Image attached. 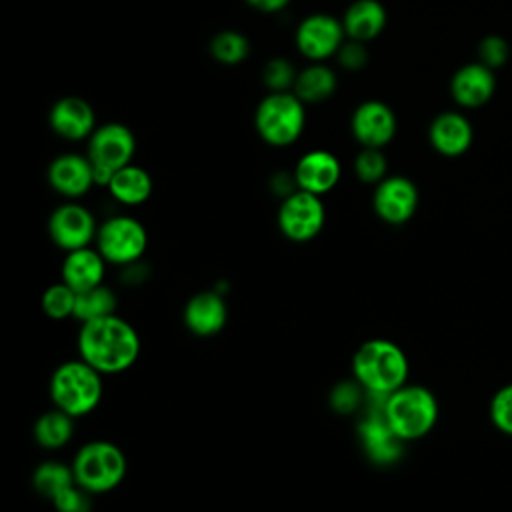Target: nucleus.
<instances>
[{"label":"nucleus","instance_id":"nucleus-20","mask_svg":"<svg viewBox=\"0 0 512 512\" xmlns=\"http://www.w3.org/2000/svg\"><path fill=\"white\" fill-rule=\"evenodd\" d=\"M228 308L218 292H198L184 308V324L196 336H214L226 324Z\"/></svg>","mask_w":512,"mask_h":512},{"label":"nucleus","instance_id":"nucleus-8","mask_svg":"<svg viewBox=\"0 0 512 512\" xmlns=\"http://www.w3.org/2000/svg\"><path fill=\"white\" fill-rule=\"evenodd\" d=\"M146 246V228L130 216L108 218L96 232V250L110 264H132L146 252Z\"/></svg>","mask_w":512,"mask_h":512},{"label":"nucleus","instance_id":"nucleus-31","mask_svg":"<svg viewBox=\"0 0 512 512\" xmlns=\"http://www.w3.org/2000/svg\"><path fill=\"white\" fill-rule=\"evenodd\" d=\"M510 58V46L508 42L498 36V34H490V36H484L478 44V62H482L484 66L492 68L494 72L502 66H506Z\"/></svg>","mask_w":512,"mask_h":512},{"label":"nucleus","instance_id":"nucleus-22","mask_svg":"<svg viewBox=\"0 0 512 512\" xmlns=\"http://www.w3.org/2000/svg\"><path fill=\"white\" fill-rule=\"evenodd\" d=\"M342 26L352 40H372L386 26V8L378 0H356L344 12Z\"/></svg>","mask_w":512,"mask_h":512},{"label":"nucleus","instance_id":"nucleus-25","mask_svg":"<svg viewBox=\"0 0 512 512\" xmlns=\"http://www.w3.org/2000/svg\"><path fill=\"white\" fill-rule=\"evenodd\" d=\"M70 414L62 410H50L44 412L36 422H34V438L42 448L56 450L62 448L64 444L70 442L74 434V424H72Z\"/></svg>","mask_w":512,"mask_h":512},{"label":"nucleus","instance_id":"nucleus-33","mask_svg":"<svg viewBox=\"0 0 512 512\" xmlns=\"http://www.w3.org/2000/svg\"><path fill=\"white\" fill-rule=\"evenodd\" d=\"M490 418L500 432L512 436V384L494 394L490 402Z\"/></svg>","mask_w":512,"mask_h":512},{"label":"nucleus","instance_id":"nucleus-29","mask_svg":"<svg viewBox=\"0 0 512 512\" xmlns=\"http://www.w3.org/2000/svg\"><path fill=\"white\" fill-rule=\"evenodd\" d=\"M76 306V290H72L66 282L52 284L42 294V310L48 318L64 320L74 316Z\"/></svg>","mask_w":512,"mask_h":512},{"label":"nucleus","instance_id":"nucleus-9","mask_svg":"<svg viewBox=\"0 0 512 512\" xmlns=\"http://www.w3.org/2000/svg\"><path fill=\"white\" fill-rule=\"evenodd\" d=\"M324 220L326 210L320 196L300 188L288 194L278 210L280 232L294 242H308L318 236Z\"/></svg>","mask_w":512,"mask_h":512},{"label":"nucleus","instance_id":"nucleus-26","mask_svg":"<svg viewBox=\"0 0 512 512\" xmlns=\"http://www.w3.org/2000/svg\"><path fill=\"white\" fill-rule=\"evenodd\" d=\"M116 310V296L110 288H106L104 284L84 290V292H76V306H74V316L76 320L90 322L96 318H104L114 314Z\"/></svg>","mask_w":512,"mask_h":512},{"label":"nucleus","instance_id":"nucleus-32","mask_svg":"<svg viewBox=\"0 0 512 512\" xmlns=\"http://www.w3.org/2000/svg\"><path fill=\"white\" fill-rule=\"evenodd\" d=\"M264 84L272 92H286L296 82V72L284 58H274L264 66Z\"/></svg>","mask_w":512,"mask_h":512},{"label":"nucleus","instance_id":"nucleus-12","mask_svg":"<svg viewBox=\"0 0 512 512\" xmlns=\"http://www.w3.org/2000/svg\"><path fill=\"white\" fill-rule=\"evenodd\" d=\"M418 208V190L404 176H388L376 184L374 212L388 224L408 222Z\"/></svg>","mask_w":512,"mask_h":512},{"label":"nucleus","instance_id":"nucleus-3","mask_svg":"<svg viewBox=\"0 0 512 512\" xmlns=\"http://www.w3.org/2000/svg\"><path fill=\"white\" fill-rule=\"evenodd\" d=\"M100 374L82 358L60 364L50 376V398L54 406L74 418L90 414L102 398Z\"/></svg>","mask_w":512,"mask_h":512},{"label":"nucleus","instance_id":"nucleus-4","mask_svg":"<svg viewBox=\"0 0 512 512\" xmlns=\"http://www.w3.org/2000/svg\"><path fill=\"white\" fill-rule=\"evenodd\" d=\"M382 412L398 438L416 440L432 430L438 418L434 394L424 386H402L384 396Z\"/></svg>","mask_w":512,"mask_h":512},{"label":"nucleus","instance_id":"nucleus-15","mask_svg":"<svg viewBox=\"0 0 512 512\" xmlns=\"http://www.w3.org/2000/svg\"><path fill=\"white\" fill-rule=\"evenodd\" d=\"M496 92V72L482 62L460 66L450 80V94L462 108H480Z\"/></svg>","mask_w":512,"mask_h":512},{"label":"nucleus","instance_id":"nucleus-7","mask_svg":"<svg viewBox=\"0 0 512 512\" xmlns=\"http://www.w3.org/2000/svg\"><path fill=\"white\" fill-rule=\"evenodd\" d=\"M134 150L136 140L128 126L118 122L98 126L92 132L88 144V158L94 170V184L108 188L114 172L132 162Z\"/></svg>","mask_w":512,"mask_h":512},{"label":"nucleus","instance_id":"nucleus-23","mask_svg":"<svg viewBox=\"0 0 512 512\" xmlns=\"http://www.w3.org/2000/svg\"><path fill=\"white\" fill-rule=\"evenodd\" d=\"M108 190L120 204L138 206L150 198L152 178L144 168L128 164L114 172Z\"/></svg>","mask_w":512,"mask_h":512},{"label":"nucleus","instance_id":"nucleus-35","mask_svg":"<svg viewBox=\"0 0 512 512\" xmlns=\"http://www.w3.org/2000/svg\"><path fill=\"white\" fill-rule=\"evenodd\" d=\"M84 488H80L78 484L62 490L56 498H52L54 508L58 512H90V500Z\"/></svg>","mask_w":512,"mask_h":512},{"label":"nucleus","instance_id":"nucleus-24","mask_svg":"<svg viewBox=\"0 0 512 512\" xmlns=\"http://www.w3.org/2000/svg\"><path fill=\"white\" fill-rule=\"evenodd\" d=\"M336 90V74L324 64H310L296 74L294 94L302 102L328 100Z\"/></svg>","mask_w":512,"mask_h":512},{"label":"nucleus","instance_id":"nucleus-17","mask_svg":"<svg viewBox=\"0 0 512 512\" xmlns=\"http://www.w3.org/2000/svg\"><path fill=\"white\" fill-rule=\"evenodd\" d=\"M428 140L432 148L448 158L462 156L474 140V130L470 120L454 110L440 112L428 128Z\"/></svg>","mask_w":512,"mask_h":512},{"label":"nucleus","instance_id":"nucleus-5","mask_svg":"<svg viewBox=\"0 0 512 512\" xmlns=\"http://www.w3.org/2000/svg\"><path fill=\"white\" fill-rule=\"evenodd\" d=\"M124 452L108 440H92L84 444L72 462L74 480L90 494L114 490L126 476Z\"/></svg>","mask_w":512,"mask_h":512},{"label":"nucleus","instance_id":"nucleus-16","mask_svg":"<svg viewBox=\"0 0 512 512\" xmlns=\"http://www.w3.org/2000/svg\"><path fill=\"white\" fill-rule=\"evenodd\" d=\"M342 168L334 154L326 150L306 152L294 168V184L300 190L322 196L330 192L340 180Z\"/></svg>","mask_w":512,"mask_h":512},{"label":"nucleus","instance_id":"nucleus-37","mask_svg":"<svg viewBox=\"0 0 512 512\" xmlns=\"http://www.w3.org/2000/svg\"><path fill=\"white\" fill-rule=\"evenodd\" d=\"M290 0H246L248 6L260 10V12H278L284 6H288Z\"/></svg>","mask_w":512,"mask_h":512},{"label":"nucleus","instance_id":"nucleus-30","mask_svg":"<svg viewBox=\"0 0 512 512\" xmlns=\"http://www.w3.org/2000/svg\"><path fill=\"white\" fill-rule=\"evenodd\" d=\"M386 156L382 154V148H362V152L356 156L354 170L356 176L366 184H378L386 178Z\"/></svg>","mask_w":512,"mask_h":512},{"label":"nucleus","instance_id":"nucleus-14","mask_svg":"<svg viewBox=\"0 0 512 512\" xmlns=\"http://www.w3.org/2000/svg\"><path fill=\"white\" fill-rule=\"evenodd\" d=\"M384 400V398H382ZM382 400L376 410L368 412L364 420L358 424V436L364 446V452L370 460L378 464H392L402 454V438L392 430L388 424L384 412H382Z\"/></svg>","mask_w":512,"mask_h":512},{"label":"nucleus","instance_id":"nucleus-21","mask_svg":"<svg viewBox=\"0 0 512 512\" xmlns=\"http://www.w3.org/2000/svg\"><path fill=\"white\" fill-rule=\"evenodd\" d=\"M104 272H106L104 256L98 250L86 246V248L66 252V258L62 264V282H66L76 292H84L100 286L104 280Z\"/></svg>","mask_w":512,"mask_h":512},{"label":"nucleus","instance_id":"nucleus-18","mask_svg":"<svg viewBox=\"0 0 512 512\" xmlns=\"http://www.w3.org/2000/svg\"><path fill=\"white\" fill-rule=\"evenodd\" d=\"M50 128L66 138V140H82L86 136H92L96 130V116L92 106L80 98V96H64L60 98L48 114Z\"/></svg>","mask_w":512,"mask_h":512},{"label":"nucleus","instance_id":"nucleus-19","mask_svg":"<svg viewBox=\"0 0 512 512\" xmlns=\"http://www.w3.org/2000/svg\"><path fill=\"white\" fill-rule=\"evenodd\" d=\"M50 186L68 198L82 196L94 184V170L88 156L62 154L54 158L48 166Z\"/></svg>","mask_w":512,"mask_h":512},{"label":"nucleus","instance_id":"nucleus-27","mask_svg":"<svg viewBox=\"0 0 512 512\" xmlns=\"http://www.w3.org/2000/svg\"><path fill=\"white\" fill-rule=\"evenodd\" d=\"M32 484L38 494L46 498H56L62 490L76 484L72 466H64L60 462H44L34 470Z\"/></svg>","mask_w":512,"mask_h":512},{"label":"nucleus","instance_id":"nucleus-13","mask_svg":"<svg viewBox=\"0 0 512 512\" xmlns=\"http://www.w3.org/2000/svg\"><path fill=\"white\" fill-rule=\"evenodd\" d=\"M350 128L362 148H384L396 134V116L388 104L368 100L354 110Z\"/></svg>","mask_w":512,"mask_h":512},{"label":"nucleus","instance_id":"nucleus-10","mask_svg":"<svg viewBox=\"0 0 512 512\" xmlns=\"http://www.w3.org/2000/svg\"><path fill=\"white\" fill-rule=\"evenodd\" d=\"M96 232L98 228L92 212L74 202L58 206L48 220V234L64 252L90 246V242L96 240Z\"/></svg>","mask_w":512,"mask_h":512},{"label":"nucleus","instance_id":"nucleus-36","mask_svg":"<svg viewBox=\"0 0 512 512\" xmlns=\"http://www.w3.org/2000/svg\"><path fill=\"white\" fill-rule=\"evenodd\" d=\"M338 60L344 68L348 70H360L364 68V64L368 62V52L364 48L362 42L358 40H352V42H346L340 46L338 50Z\"/></svg>","mask_w":512,"mask_h":512},{"label":"nucleus","instance_id":"nucleus-6","mask_svg":"<svg viewBox=\"0 0 512 512\" xmlns=\"http://www.w3.org/2000/svg\"><path fill=\"white\" fill-rule=\"evenodd\" d=\"M256 132L270 146H288L304 130V102L290 92H270L256 108Z\"/></svg>","mask_w":512,"mask_h":512},{"label":"nucleus","instance_id":"nucleus-28","mask_svg":"<svg viewBox=\"0 0 512 512\" xmlns=\"http://www.w3.org/2000/svg\"><path fill=\"white\" fill-rule=\"evenodd\" d=\"M210 54L220 62V64H238L248 56V40L234 30H224L218 32L210 40Z\"/></svg>","mask_w":512,"mask_h":512},{"label":"nucleus","instance_id":"nucleus-2","mask_svg":"<svg viewBox=\"0 0 512 512\" xmlns=\"http://www.w3.org/2000/svg\"><path fill=\"white\" fill-rule=\"evenodd\" d=\"M356 382L372 396L384 398L402 388L408 378V360L402 348L384 338H372L358 346L352 358Z\"/></svg>","mask_w":512,"mask_h":512},{"label":"nucleus","instance_id":"nucleus-11","mask_svg":"<svg viewBox=\"0 0 512 512\" xmlns=\"http://www.w3.org/2000/svg\"><path fill=\"white\" fill-rule=\"evenodd\" d=\"M344 26L330 14H312L296 30V46L310 60H326L338 54L344 40Z\"/></svg>","mask_w":512,"mask_h":512},{"label":"nucleus","instance_id":"nucleus-34","mask_svg":"<svg viewBox=\"0 0 512 512\" xmlns=\"http://www.w3.org/2000/svg\"><path fill=\"white\" fill-rule=\"evenodd\" d=\"M362 390L364 388L358 382H340L330 394L332 408L340 414L354 412L362 402Z\"/></svg>","mask_w":512,"mask_h":512},{"label":"nucleus","instance_id":"nucleus-1","mask_svg":"<svg viewBox=\"0 0 512 512\" xmlns=\"http://www.w3.org/2000/svg\"><path fill=\"white\" fill-rule=\"evenodd\" d=\"M78 352L102 374L130 368L140 354V338L130 322L110 314L84 322L78 334Z\"/></svg>","mask_w":512,"mask_h":512}]
</instances>
